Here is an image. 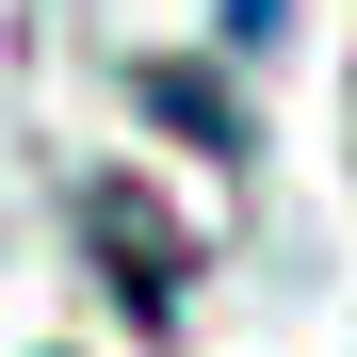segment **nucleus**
<instances>
[{"label": "nucleus", "mask_w": 357, "mask_h": 357, "mask_svg": "<svg viewBox=\"0 0 357 357\" xmlns=\"http://www.w3.org/2000/svg\"><path fill=\"white\" fill-rule=\"evenodd\" d=\"M98 227L130 244V309L162 325V309H178V244H162V211H146V195H98Z\"/></svg>", "instance_id": "nucleus-1"}]
</instances>
